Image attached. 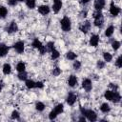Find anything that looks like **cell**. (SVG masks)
<instances>
[{
	"label": "cell",
	"mask_w": 122,
	"mask_h": 122,
	"mask_svg": "<svg viewBox=\"0 0 122 122\" xmlns=\"http://www.w3.org/2000/svg\"><path fill=\"white\" fill-rule=\"evenodd\" d=\"M80 112H81L82 115H84L91 122H94V121L97 120V113L92 109H85V108L81 107L80 108Z\"/></svg>",
	"instance_id": "cell-1"
},
{
	"label": "cell",
	"mask_w": 122,
	"mask_h": 122,
	"mask_svg": "<svg viewBox=\"0 0 122 122\" xmlns=\"http://www.w3.org/2000/svg\"><path fill=\"white\" fill-rule=\"evenodd\" d=\"M60 26H61V29L62 30L68 32L71 30V18L68 17V16H64L61 20H60Z\"/></svg>",
	"instance_id": "cell-2"
},
{
	"label": "cell",
	"mask_w": 122,
	"mask_h": 122,
	"mask_svg": "<svg viewBox=\"0 0 122 122\" xmlns=\"http://www.w3.org/2000/svg\"><path fill=\"white\" fill-rule=\"evenodd\" d=\"M109 11H110V14L112 15V16H117L119 13H120V11H121V10H120V8L118 7V6H116L115 4H114V2L113 1H112L111 2V4H110V10H109Z\"/></svg>",
	"instance_id": "cell-3"
},
{
	"label": "cell",
	"mask_w": 122,
	"mask_h": 122,
	"mask_svg": "<svg viewBox=\"0 0 122 122\" xmlns=\"http://www.w3.org/2000/svg\"><path fill=\"white\" fill-rule=\"evenodd\" d=\"M76 101H77V94H75L73 92H69L68 95H67V97H66L67 104L70 105V106H73Z\"/></svg>",
	"instance_id": "cell-4"
},
{
	"label": "cell",
	"mask_w": 122,
	"mask_h": 122,
	"mask_svg": "<svg viewBox=\"0 0 122 122\" xmlns=\"http://www.w3.org/2000/svg\"><path fill=\"white\" fill-rule=\"evenodd\" d=\"M13 49L15 50V51H16L17 53L21 54V53H23L24 51H25V43H24L23 41L19 40V41H17V42H15V43L13 44Z\"/></svg>",
	"instance_id": "cell-5"
},
{
	"label": "cell",
	"mask_w": 122,
	"mask_h": 122,
	"mask_svg": "<svg viewBox=\"0 0 122 122\" xmlns=\"http://www.w3.org/2000/svg\"><path fill=\"white\" fill-rule=\"evenodd\" d=\"M82 87H83V89L87 92H90L92 91V80L90 78L83 79V81H82Z\"/></svg>",
	"instance_id": "cell-6"
},
{
	"label": "cell",
	"mask_w": 122,
	"mask_h": 122,
	"mask_svg": "<svg viewBox=\"0 0 122 122\" xmlns=\"http://www.w3.org/2000/svg\"><path fill=\"white\" fill-rule=\"evenodd\" d=\"M63 7L62 0H53L52 2V10L54 13H58Z\"/></svg>",
	"instance_id": "cell-7"
},
{
	"label": "cell",
	"mask_w": 122,
	"mask_h": 122,
	"mask_svg": "<svg viewBox=\"0 0 122 122\" xmlns=\"http://www.w3.org/2000/svg\"><path fill=\"white\" fill-rule=\"evenodd\" d=\"M17 30H18V25H17V23L15 21H11L9 24V26L7 27V32L10 33V34L16 32Z\"/></svg>",
	"instance_id": "cell-8"
},
{
	"label": "cell",
	"mask_w": 122,
	"mask_h": 122,
	"mask_svg": "<svg viewBox=\"0 0 122 122\" xmlns=\"http://www.w3.org/2000/svg\"><path fill=\"white\" fill-rule=\"evenodd\" d=\"M99 41H100L99 35H97V34H92V35L90 37L89 44H90V46H92V47H97L98 44H99Z\"/></svg>",
	"instance_id": "cell-9"
},
{
	"label": "cell",
	"mask_w": 122,
	"mask_h": 122,
	"mask_svg": "<svg viewBox=\"0 0 122 122\" xmlns=\"http://www.w3.org/2000/svg\"><path fill=\"white\" fill-rule=\"evenodd\" d=\"M91 27H92V24L90 21H85L83 22L80 27H79V30L83 32V33H88V31L91 30Z\"/></svg>",
	"instance_id": "cell-10"
},
{
	"label": "cell",
	"mask_w": 122,
	"mask_h": 122,
	"mask_svg": "<svg viewBox=\"0 0 122 122\" xmlns=\"http://www.w3.org/2000/svg\"><path fill=\"white\" fill-rule=\"evenodd\" d=\"M77 83H78V80H77V77L74 74H71V75L69 76V78H68V85L71 88L76 87L77 86Z\"/></svg>",
	"instance_id": "cell-11"
},
{
	"label": "cell",
	"mask_w": 122,
	"mask_h": 122,
	"mask_svg": "<svg viewBox=\"0 0 122 122\" xmlns=\"http://www.w3.org/2000/svg\"><path fill=\"white\" fill-rule=\"evenodd\" d=\"M105 5H106V0H95L93 4L95 10H102L105 8Z\"/></svg>",
	"instance_id": "cell-12"
},
{
	"label": "cell",
	"mask_w": 122,
	"mask_h": 122,
	"mask_svg": "<svg viewBox=\"0 0 122 122\" xmlns=\"http://www.w3.org/2000/svg\"><path fill=\"white\" fill-rule=\"evenodd\" d=\"M51 11V9L48 5H41L38 7V12L42 15H48Z\"/></svg>",
	"instance_id": "cell-13"
},
{
	"label": "cell",
	"mask_w": 122,
	"mask_h": 122,
	"mask_svg": "<svg viewBox=\"0 0 122 122\" xmlns=\"http://www.w3.org/2000/svg\"><path fill=\"white\" fill-rule=\"evenodd\" d=\"M9 52V47L4 44L0 43V57H5Z\"/></svg>",
	"instance_id": "cell-14"
},
{
	"label": "cell",
	"mask_w": 122,
	"mask_h": 122,
	"mask_svg": "<svg viewBox=\"0 0 122 122\" xmlns=\"http://www.w3.org/2000/svg\"><path fill=\"white\" fill-rule=\"evenodd\" d=\"M114 92L115 91H112V90H107V91H105V92H104L105 99H107L109 101H112V98H113V95H114Z\"/></svg>",
	"instance_id": "cell-15"
},
{
	"label": "cell",
	"mask_w": 122,
	"mask_h": 122,
	"mask_svg": "<svg viewBox=\"0 0 122 122\" xmlns=\"http://www.w3.org/2000/svg\"><path fill=\"white\" fill-rule=\"evenodd\" d=\"M31 46H32V48H34V49H37L38 51L43 47V44L41 43V41L38 39V38H34L33 40H32V42H31Z\"/></svg>",
	"instance_id": "cell-16"
},
{
	"label": "cell",
	"mask_w": 122,
	"mask_h": 122,
	"mask_svg": "<svg viewBox=\"0 0 122 122\" xmlns=\"http://www.w3.org/2000/svg\"><path fill=\"white\" fill-rule=\"evenodd\" d=\"M2 71H3V73L6 74V75L10 74V73L11 72V66H10V64L5 63V64L3 65V67H2Z\"/></svg>",
	"instance_id": "cell-17"
},
{
	"label": "cell",
	"mask_w": 122,
	"mask_h": 122,
	"mask_svg": "<svg viewBox=\"0 0 122 122\" xmlns=\"http://www.w3.org/2000/svg\"><path fill=\"white\" fill-rule=\"evenodd\" d=\"M114 32V26L113 25H110L109 27H107L106 30H105V36L107 37H111Z\"/></svg>",
	"instance_id": "cell-18"
},
{
	"label": "cell",
	"mask_w": 122,
	"mask_h": 122,
	"mask_svg": "<svg viewBox=\"0 0 122 122\" xmlns=\"http://www.w3.org/2000/svg\"><path fill=\"white\" fill-rule=\"evenodd\" d=\"M100 111L103 113H109L111 112V107L108 103H102L100 106Z\"/></svg>",
	"instance_id": "cell-19"
},
{
	"label": "cell",
	"mask_w": 122,
	"mask_h": 122,
	"mask_svg": "<svg viewBox=\"0 0 122 122\" xmlns=\"http://www.w3.org/2000/svg\"><path fill=\"white\" fill-rule=\"evenodd\" d=\"M8 15V9L5 6H0V19L6 18Z\"/></svg>",
	"instance_id": "cell-20"
},
{
	"label": "cell",
	"mask_w": 122,
	"mask_h": 122,
	"mask_svg": "<svg viewBox=\"0 0 122 122\" xmlns=\"http://www.w3.org/2000/svg\"><path fill=\"white\" fill-rule=\"evenodd\" d=\"M25 2H26V6L30 10H33L36 7V0H25Z\"/></svg>",
	"instance_id": "cell-21"
},
{
	"label": "cell",
	"mask_w": 122,
	"mask_h": 122,
	"mask_svg": "<svg viewBox=\"0 0 122 122\" xmlns=\"http://www.w3.org/2000/svg\"><path fill=\"white\" fill-rule=\"evenodd\" d=\"M76 57H77L76 53H75V52H73V51H69L66 53V58H67L68 60L72 61V60H75V59H76Z\"/></svg>",
	"instance_id": "cell-22"
},
{
	"label": "cell",
	"mask_w": 122,
	"mask_h": 122,
	"mask_svg": "<svg viewBox=\"0 0 122 122\" xmlns=\"http://www.w3.org/2000/svg\"><path fill=\"white\" fill-rule=\"evenodd\" d=\"M25 70H26V64H25L24 62L20 61V62H18V63L16 64V71H17L18 72L24 71Z\"/></svg>",
	"instance_id": "cell-23"
},
{
	"label": "cell",
	"mask_w": 122,
	"mask_h": 122,
	"mask_svg": "<svg viewBox=\"0 0 122 122\" xmlns=\"http://www.w3.org/2000/svg\"><path fill=\"white\" fill-rule=\"evenodd\" d=\"M45 107H46L45 104L43 102H41V101H37L35 103V110L37 112H43L45 110Z\"/></svg>",
	"instance_id": "cell-24"
},
{
	"label": "cell",
	"mask_w": 122,
	"mask_h": 122,
	"mask_svg": "<svg viewBox=\"0 0 122 122\" xmlns=\"http://www.w3.org/2000/svg\"><path fill=\"white\" fill-rule=\"evenodd\" d=\"M53 111H54V112H55L57 114H60V113H62V112H64V105H63L62 103H59V104H57V105L54 107Z\"/></svg>",
	"instance_id": "cell-25"
},
{
	"label": "cell",
	"mask_w": 122,
	"mask_h": 122,
	"mask_svg": "<svg viewBox=\"0 0 122 122\" xmlns=\"http://www.w3.org/2000/svg\"><path fill=\"white\" fill-rule=\"evenodd\" d=\"M25 85L28 89H34L35 88V81L31 79H27L25 80Z\"/></svg>",
	"instance_id": "cell-26"
},
{
	"label": "cell",
	"mask_w": 122,
	"mask_h": 122,
	"mask_svg": "<svg viewBox=\"0 0 122 122\" xmlns=\"http://www.w3.org/2000/svg\"><path fill=\"white\" fill-rule=\"evenodd\" d=\"M17 77H18V79H19L20 81H25V80L28 79V73L26 72V71H21V72H18Z\"/></svg>",
	"instance_id": "cell-27"
},
{
	"label": "cell",
	"mask_w": 122,
	"mask_h": 122,
	"mask_svg": "<svg viewBox=\"0 0 122 122\" xmlns=\"http://www.w3.org/2000/svg\"><path fill=\"white\" fill-rule=\"evenodd\" d=\"M103 59H104L105 62H111V61L112 60V53H110V52H108V51H105V52L103 53Z\"/></svg>",
	"instance_id": "cell-28"
},
{
	"label": "cell",
	"mask_w": 122,
	"mask_h": 122,
	"mask_svg": "<svg viewBox=\"0 0 122 122\" xmlns=\"http://www.w3.org/2000/svg\"><path fill=\"white\" fill-rule=\"evenodd\" d=\"M93 24H94V26L97 27V28H102L103 25H104V19H103V18H100V19H94Z\"/></svg>",
	"instance_id": "cell-29"
},
{
	"label": "cell",
	"mask_w": 122,
	"mask_h": 122,
	"mask_svg": "<svg viewBox=\"0 0 122 122\" xmlns=\"http://www.w3.org/2000/svg\"><path fill=\"white\" fill-rule=\"evenodd\" d=\"M46 49H47V51H49V52L52 51L53 50H55V46H54V43H53L52 41H50V42H48V43H47V45H46Z\"/></svg>",
	"instance_id": "cell-30"
},
{
	"label": "cell",
	"mask_w": 122,
	"mask_h": 122,
	"mask_svg": "<svg viewBox=\"0 0 122 122\" xmlns=\"http://www.w3.org/2000/svg\"><path fill=\"white\" fill-rule=\"evenodd\" d=\"M120 46H121V43H120L118 40H113V41L112 42V48L113 51H117V50H119Z\"/></svg>",
	"instance_id": "cell-31"
},
{
	"label": "cell",
	"mask_w": 122,
	"mask_h": 122,
	"mask_svg": "<svg viewBox=\"0 0 122 122\" xmlns=\"http://www.w3.org/2000/svg\"><path fill=\"white\" fill-rule=\"evenodd\" d=\"M120 100H121V95H120V93L117 92V91H115L114 92V95H113V98H112V102L113 103H118V102H120Z\"/></svg>",
	"instance_id": "cell-32"
},
{
	"label": "cell",
	"mask_w": 122,
	"mask_h": 122,
	"mask_svg": "<svg viewBox=\"0 0 122 122\" xmlns=\"http://www.w3.org/2000/svg\"><path fill=\"white\" fill-rule=\"evenodd\" d=\"M60 56V52L57 51V50H53L52 51H51V57L52 60H55L57 58H59Z\"/></svg>",
	"instance_id": "cell-33"
},
{
	"label": "cell",
	"mask_w": 122,
	"mask_h": 122,
	"mask_svg": "<svg viewBox=\"0 0 122 122\" xmlns=\"http://www.w3.org/2000/svg\"><path fill=\"white\" fill-rule=\"evenodd\" d=\"M92 17L93 19H100V18H103V13L101 10H95L93 13H92Z\"/></svg>",
	"instance_id": "cell-34"
},
{
	"label": "cell",
	"mask_w": 122,
	"mask_h": 122,
	"mask_svg": "<svg viewBox=\"0 0 122 122\" xmlns=\"http://www.w3.org/2000/svg\"><path fill=\"white\" fill-rule=\"evenodd\" d=\"M10 117H11V119H13V120H17V119H19V117H20V113H19V112L16 111V110L12 111V112H11V114H10Z\"/></svg>",
	"instance_id": "cell-35"
},
{
	"label": "cell",
	"mask_w": 122,
	"mask_h": 122,
	"mask_svg": "<svg viewBox=\"0 0 122 122\" xmlns=\"http://www.w3.org/2000/svg\"><path fill=\"white\" fill-rule=\"evenodd\" d=\"M61 72H62V71H61V69L59 67H55L52 70V75L53 76H58V75L61 74Z\"/></svg>",
	"instance_id": "cell-36"
},
{
	"label": "cell",
	"mask_w": 122,
	"mask_h": 122,
	"mask_svg": "<svg viewBox=\"0 0 122 122\" xmlns=\"http://www.w3.org/2000/svg\"><path fill=\"white\" fill-rule=\"evenodd\" d=\"M114 64H115V66H116L117 68H119V69L122 67V56H121V55H119V56L116 58Z\"/></svg>",
	"instance_id": "cell-37"
},
{
	"label": "cell",
	"mask_w": 122,
	"mask_h": 122,
	"mask_svg": "<svg viewBox=\"0 0 122 122\" xmlns=\"http://www.w3.org/2000/svg\"><path fill=\"white\" fill-rule=\"evenodd\" d=\"M105 66H106V62L105 61H102V60H98L97 62H96V67L98 68V69H104L105 68Z\"/></svg>",
	"instance_id": "cell-38"
},
{
	"label": "cell",
	"mask_w": 122,
	"mask_h": 122,
	"mask_svg": "<svg viewBox=\"0 0 122 122\" xmlns=\"http://www.w3.org/2000/svg\"><path fill=\"white\" fill-rule=\"evenodd\" d=\"M57 113L52 110V111H51V112L49 113V118H50V120H54L56 117H57Z\"/></svg>",
	"instance_id": "cell-39"
},
{
	"label": "cell",
	"mask_w": 122,
	"mask_h": 122,
	"mask_svg": "<svg viewBox=\"0 0 122 122\" xmlns=\"http://www.w3.org/2000/svg\"><path fill=\"white\" fill-rule=\"evenodd\" d=\"M72 67H73V69H74V70H79V69L81 68V62H80V61H78V60L74 61V62H73V64H72Z\"/></svg>",
	"instance_id": "cell-40"
},
{
	"label": "cell",
	"mask_w": 122,
	"mask_h": 122,
	"mask_svg": "<svg viewBox=\"0 0 122 122\" xmlns=\"http://www.w3.org/2000/svg\"><path fill=\"white\" fill-rule=\"evenodd\" d=\"M35 88H37V89H43V88H44V84H43V82H41V81H37V82H35Z\"/></svg>",
	"instance_id": "cell-41"
},
{
	"label": "cell",
	"mask_w": 122,
	"mask_h": 122,
	"mask_svg": "<svg viewBox=\"0 0 122 122\" xmlns=\"http://www.w3.org/2000/svg\"><path fill=\"white\" fill-rule=\"evenodd\" d=\"M17 0H8V4L10 5V6H11V7H14V6H16V4H17Z\"/></svg>",
	"instance_id": "cell-42"
},
{
	"label": "cell",
	"mask_w": 122,
	"mask_h": 122,
	"mask_svg": "<svg viewBox=\"0 0 122 122\" xmlns=\"http://www.w3.org/2000/svg\"><path fill=\"white\" fill-rule=\"evenodd\" d=\"M110 87L112 89V91H117L118 90V86L116 84H113V83H111L110 84Z\"/></svg>",
	"instance_id": "cell-43"
},
{
	"label": "cell",
	"mask_w": 122,
	"mask_h": 122,
	"mask_svg": "<svg viewBox=\"0 0 122 122\" xmlns=\"http://www.w3.org/2000/svg\"><path fill=\"white\" fill-rule=\"evenodd\" d=\"M92 0H80V2L83 4V5H86V4H88L89 2H91Z\"/></svg>",
	"instance_id": "cell-44"
},
{
	"label": "cell",
	"mask_w": 122,
	"mask_h": 122,
	"mask_svg": "<svg viewBox=\"0 0 122 122\" xmlns=\"http://www.w3.org/2000/svg\"><path fill=\"white\" fill-rule=\"evenodd\" d=\"M80 14H81V15H80L81 17H86V15H87V11H86V10H85V11L83 10V11H81Z\"/></svg>",
	"instance_id": "cell-45"
},
{
	"label": "cell",
	"mask_w": 122,
	"mask_h": 122,
	"mask_svg": "<svg viewBox=\"0 0 122 122\" xmlns=\"http://www.w3.org/2000/svg\"><path fill=\"white\" fill-rule=\"evenodd\" d=\"M78 120H79V121H85V120H86V117H85L84 115H82V114H81V116L78 118Z\"/></svg>",
	"instance_id": "cell-46"
},
{
	"label": "cell",
	"mask_w": 122,
	"mask_h": 122,
	"mask_svg": "<svg viewBox=\"0 0 122 122\" xmlns=\"http://www.w3.org/2000/svg\"><path fill=\"white\" fill-rule=\"evenodd\" d=\"M3 88H4V84H3L2 82H1V83H0V92H2Z\"/></svg>",
	"instance_id": "cell-47"
},
{
	"label": "cell",
	"mask_w": 122,
	"mask_h": 122,
	"mask_svg": "<svg viewBox=\"0 0 122 122\" xmlns=\"http://www.w3.org/2000/svg\"><path fill=\"white\" fill-rule=\"evenodd\" d=\"M18 2H23V1H25V0H17Z\"/></svg>",
	"instance_id": "cell-48"
}]
</instances>
